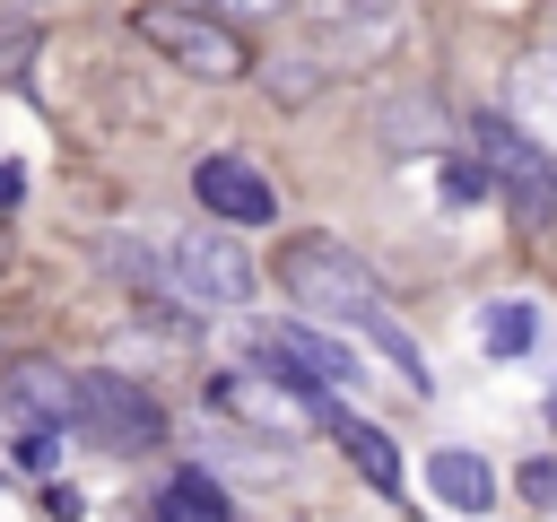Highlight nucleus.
Segmentation results:
<instances>
[{
    "instance_id": "12",
    "label": "nucleus",
    "mask_w": 557,
    "mask_h": 522,
    "mask_svg": "<svg viewBox=\"0 0 557 522\" xmlns=\"http://www.w3.org/2000/svg\"><path fill=\"white\" fill-rule=\"evenodd\" d=\"M157 522H235V505H226V487L209 470H174L157 487Z\"/></svg>"
},
{
    "instance_id": "16",
    "label": "nucleus",
    "mask_w": 557,
    "mask_h": 522,
    "mask_svg": "<svg viewBox=\"0 0 557 522\" xmlns=\"http://www.w3.org/2000/svg\"><path fill=\"white\" fill-rule=\"evenodd\" d=\"M513 487H522V505L557 513V461H548V452H540V461H522V470H513Z\"/></svg>"
},
{
    "instance_id": "19",
    "label": "nucleus",
    "mask_w": 557,
    "mask_h": 522,
    "mask_svg": "<svg viewBox=\"0 0 557 522\" xmlns=\"http://www.w3.org/2000/svg\"><path fill=\"white\" fill-rule=\"evenodd\" d=\"M218 9H235V17H252V9H270V0H218Z\"/></svg>"
},
{
    "instance_id": "8",
    "label": "nucleus",
    "mask_w": 557,
    "mask_h": 522,
    "mask_svg": "<svg viewBox=\"0 0 557 522\" xmlns=\"http://www.w3.org/2000/svg\"><path fill=\"white\" fill-rule=\"evenodd\" d=\"M479 165L513 191V200H531V209H557V174H548V148L522 130V122H505V113H479Z\"/></svg>"
},
{
    "instance_id": "15",
    "label": "nucleus",
    "mask_w": 557,
    "mask_h": 522,
    "mask_svg": "<svg viewBox=\"0 0 557 522\" xmlns=\"http://www.w3.org/2000/svg\"><path fill=\"white\" fill-rule=\"evenodd\" d=\"M331 435L348 444V461H357V470H366V478H374L383 496L400 487V452H392V435H383V426H357V418H331Z\"/></svg>"
},
{
    "instance_id": "14",
    "label": "nucleus",
    "mask_w": 557,
    "mask_h": 522,
    "mask_svg": "<svg viewBox=\"0 0 557 522\" xmlns=\"http://www.w3.org/2000/svg\"><path fill=\"white\" fill-rule=\"evenodd\" d=\"M479 339H487L496 357H531V339H540V304H531V296H496V304L479 313Z\"/></svg>"
},
{
    "instance_id": "11",
    "label": "nucleus",
    "mask_w": 557,
    "mask_h": 522,
    "mask_svg": "<svg viewBox=\"0 0 557 522\" xmlns=\"http://www.w3.org/2000/svg\"><path fill=\"white\" fill-rule=\"evenodd\" d=\"M426 487H435V505H453V513H487V505H496V470H487L479 452H461V444H444V452L426 461Z\"/></svg>"
},
{
    "instance_id": "4",
    "label": "nucleus",
    "mask_w": 557,
    "mask_h": 522,
    "mask_svg": "<svg viewBox=\"0 0 557 522\" xmlns=\"http://www.w3.org/2000/svg\"><path fill=\"white\" fill-rule=\"evenodd\" d=\"M209 400L226 409V418H244L252 435H305L313 418H339L331 409V391H313V383H296V374H218L209 383Z\"/></svg>"
},
{
    "instance_id": "3",
    "label": "nucleus",
    "mask_w": 557,
    "mask_h": 522,
    "mask_svg": "<svg viewBox=\"0 0 557 522\" xmlns=\"http://www.w3.org/2000/svg\"><path fill=\"white\" fill-rule=\"evenodd\" d=\"M400 44V0H313V26H305V52L313 70H374L383 52Z\"/></svg>"
},
{
    "instance_id": "17",
    "label": "nucleus",
    "mask_w": 557,
    "mask_h": 522,
    "mask_svg": "<svg viewBox=\"0 0 557 522\" xmlns=\"http://www.w3.org/2000/svg\"><path fill=\"white\" fill-rule=\"evenodd\" d=\"M487 191V165L479 157H444V200H479Z\"/></svg>"
},
{
    "instance_id": "6",
    "label": "nucleus",
    "mask_w": 557,
    "mask_h": 522,
    "mask_svg": "<svg viewBox=\"0 0 557 522\" xmlns=\"http://www.w3.org/2000/svg\"><path fill=\"white\" fill-rule=\"evenodd\" d=\"M70 426H87V444H104V452H148L165 435V409L139 383H122V374H78Z\"/></svg>"
},
{
    "instance_id": "10",
    "label": "nucleus",
    "mask_w": 557,
    "mask_h": 522,
    "mask_svg": "<svg viewBox=\"0 0 557 522\" xmlns=\"http://www.w3.org/2000/svg\"><path fill=\"white\" fill-rule=\"evenodd\" d=\"M505 96H513V113H505V122H522L540 148H557V52H531V61H513Z\"/></svg>"
},
{
    "instance_id": "7",
    "label": "nucleus",
    "mask_w": 557,
    "mask_h": 522,
    "mask_svg": "<svg viewBox=\"0 0 557 522\" xmlns=\"http://www.w3.org/2000/svg\"><path fill=\"white\" fill-rule=\"evenodd\" d=\"M252 348L278 357L270 374H296V383H313V391H357V383H366V365H357L331 331H313V322H270V331H252Z\"/></svg>"
},
{
    "instance_id": "9",
    "label": "nucleus",
    "mask_w": 557,
    "mask_h": 522,
    "mask_svg": "<svg viewBox=\"0 0 557 522\" xmlns=\"http://www.w3.org/2000/svg\"><path fill=\"white\" fill-rule=\"evenodd\" d=\"M191 191H200V209L226 217V226H270V217H278V191L261 183V165H252V157H226V148L191 165Z\"/></svg>"
},
{
    "instance_id": "5",
    "label": "nucleus",
    "mask_w": 557,
    "mask_h": 522,
    "mask_svg": "<svg viewBox=\"0 0 557 522\" xmlns=\"http://www.w3.org/2000/svg\"><path fill=\"white\" fill-rule=\"evenodd\" d=\"M131 26H139V44H157L174 70H191V78H235L244 70V44L218 26V17H200V9H183V0H148V9H131Z\"/></svg>"
},
{
    "instance_id": "2",
    "label": "nucleus",
    "mask_w": 557,
    "mask_h": 522,
    "mask_svg": "<svg viewBox=\"0 0 557 522\" xmlns=\"http://www.w3.org/2000/svg\"><path fill=\"white\" fill-rule=\"evenodd\" d=\"M165 287L191 304V313H244L252 304V252L218 226H191L165 244Z\"/></svg>"
},
{
    "instance_id": "18",
    "label": "nucleus",
    "mask_w": 557,
    "mask_h": 522,
    "mask_svg": "<svg viewBox=\"0 0 557 522\" xmlns=\"http://www.w3.org/2000/svg\"><path fill=\"white\" fill-rule=\"evenodd\" d=\"M9 200H17V165H0V209H9Z\"/></svg>"
},
{
    "instance_id": "13",
    "label": "nucleus",
    "mask_w": 557,
    "mask_h": 522,
    "mask_svg": "<svg viewBox=\"0 0 557 522\" xmlns=\"http://www.w3.org/2000/svg\"><path fill=\"white\" fill-rule=\"evenodd\" d=\"M9 400H17L26 418H52V426H70V400H78V383H70L61 365H9Z\"/></svg>"
},
{
    "instance_id": "1",
    "label": "nucleus",
    "mask_w": 557,
    "mask_h": 522,
    "mask_svg": "<svg viewBox=\"0 0 557 522\" xmlns=\"http://www.w3.org/2000/svg\"><path fill=\"white\" fill-rule=\"evenodd\" d=\"M278 278H287V296L313 313V322H357L366 339H383V357H392V374L409 383V391H426V357H418V339L392 322V304H383V278L348 252V244H331V235H305V244H287L278 252Z\"/></svg>"
},
{
    "instance_id": "20",
    "label": "nucleus",
    "mask_w": 557,
    "mask_h": 522,
    "mask_svg": "<svg viewBox=\"0 0 557 522\" xmlns=\"http://www.w3.org/2000/svg\"><path fill=\"white\" fill-rule=\"evenodd\" d=\"M548 418H557V391H548Z\"/></svg>"
}]
</instances>
